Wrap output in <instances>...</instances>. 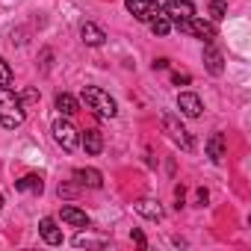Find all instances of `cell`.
Here are the masks:
<instances>
[{
    "label": "cell",
    "mask_w": 251,
    "mask_h": 251,
    "mask_svg": "<svg viewBox=\"0 0 251 251\" xmlns=\"http://www.w3.org/2000/svg\"><path fill=\"white\" fill-rule=\"evenodd\" d=\"M133 207H136L139 216H145V219H151V222H160V219H163V207H160L154 198H139Z\"/></svg>",
    "instance_id": "cell-15"
},
{
    "label": "cell",
    "mask_w": 251,
    "mask_h": 251,
    "mask_svg": "<svg viewBox=\"0 0 251 251\" xmlns=\"http://www.w3.org/2000/svg\"><path fill=\"white\" fill-rule=\"evenodd\" d=\"M59 195H62V198H71V195H77V186H68V183H59Z\"/></svg>",
    "instance_id": "cell-26"
},
{
    "label": "cell",
    "mask_w": 251,
    "mask_h": 251,
    "mask_svg": "<svg viewBox=\"0 0 251 251\" xmlns=\"http://www.w3.org/2000/svg\"><path fill=\"white\" fill-rule=\"evenodd\" d=\"M80 145H83V151H86L89 157H98V154L103 151V136H100V130H83V133H80Z\"/></svg>",
    "instance_id": "cell-11"
},
{
    "label": "cell",
    "mask_w": 251,
    "mask_h": 251,
    "mask_svg": "<svg viewBox=\"0 0 251 251\" xmlns=\"http://www.w3.org/2000/svg\"><path fill=\"white\" fill-rule=\"evenodd\" d=\"M24 118H27V109L21 103V95H15L9 86H0V127L15 130L24 124Z\"/></svg>",
    "instance_id": "cell-1"
},
{
    "label": "cell",
    "mask_w": 251,
    "mask_h": 251,
    "mask_svg": "<svg viewBox=\"0 0 251 251\" xmlns=\"http://www.w3.org/2000/svg\"><path fill=\"white\" fill-rule=\"evenodd\" d=\"M74 245H77V248H83V245H86V248H103V242H100V239H89V236H83V233H80V236H74Z\"/></svg>",
    "instance_id": "cell-22"
},
{
    "label": "cell",
    "mask_w": 251,
    "mask_h": 251,
    "mask_svg": "<svg viewBox=\"0 0 251 251\" xmlns=\"http://www.w3.org/2000/svg\"><path fill=\"white\" fill-rule=\"evenodd\" d=\"M175 27L180 30V33H186V36H198V39H204V42H213L216 39V27L210 24V21H201V18H183V21H175Z\"/></svg>",
    "instance_id": "cell-5"
},
{
    "label": "cell",
    "mask_w": 251,
    "mask_h": 251,
    "mask_svg": "<svg viewBox=\"0 0 251 251\" xmlns=\"http://www.w3.org/2000/svg\"><path fill=\"white\" fill-rule=\"evenodd\" d=\"M53 106H56V109H59V115H65V118L77 112V100H74L68 92H59V95H56V100H53Z\"/></svg>",
    "instance_id": "cell-18"
},
{
    "label": "cell",
    "mask_w": 251,
    "mask_h": 251,
    "mask_svg": "<svg viewBox=\"0 0 251 251\" xmlns=\"http://www.w3.org/2000/svg\"><path fill=\"white\" fill-rule=\"evenodd\" d=\"M74 180H77V186H89V189L103 186V175L98 169H74Z\"/></svg>",
    "instance_id": "cell-12"
},
{
    "label": "cell",
    "mask_w": 251,
    "mask_h": 251,
    "mask_svg": "<svg viewBox=\"0 0 251 251\" xmlns=\"http://www.w3.org/2000/svg\"><path fill=\"white\" fill-rule=\"evenodd\" d=\"M36 100H39V92H36V89H27V92L21 95V103H24V109H27V106H33Z\"/></svg>",
    "instance_id": "cell-23"
},
{
    "label": "cell",
    "mask_w": 251,
    "mask_h": 251,
    "mask_svg": "<svg viewBox=\"0 0 251 251\" xmlns=\"http://www.w3.org/2000/svg\"><path fill=\"white\" fill-rule=\"evenodd\" d=\"M53 142L62 148V151H77V145H80V133H77V127H74V124L68 121V118H56L53 121Z\"/></svg>",
    "instance_id": "cell-4"
},
{
    "label": "cell",
    "mask_w": 251,
    "mask_h": 251,
    "mask_svg": "<svg viewBox=\"0 0 251 251\" xmlns=\"http://www.w3.org/2000/svg\"><path fill=\"white\" fill-rule=\"evenodd\" d=\"M225 15H227V3H225V0H210V18L222 21Z\"/></svg>",
    "instance_id": "cell-20"
},
{
    "label": "cell",
    "mask_w": 251,
    "mask_h": 251,
    "mask_svg": "<svg viewBox=\"0 0 251 251\" xmlns=\"http://www.w3.org/2000/svg\"><path fill=\"white\" fill-rule=\"evenodd\" d=\"M225 151H227V142H225V133H213L207 139V157L213 163H222L225 160Z\"/></svg>",
    "instance_id": "cell-14"
},
{
    "label": "cell",
    "mask_w": 251,
    "mask_h": 251,
    "mask_svg": "<svg viewBox=\"0 0 251 251\" xmlns=\"http://www.w3.org/2000/svg\"><path fill=\"white\" fill-rule=\"evenodd\" d=\"M163 15L175 24V21H183V18H192L195 15V3L192 0H169L163 6Z\"/></svg>",
    "instance_id": "cell-7"
},
{
    "label": "cell",
    "mask_w": 251,
    "mask_h": 251,
    "mask_svg": "<svg viewBox=\"0 0 251 251\" xmlns=\"http://www.w3.org/2000/svg\"><path fill=\"white\" fill-rule=\"evenodd\" d=\"M80 100L86 103V109H92L100 118H115L118 115V103L109 98V92H103L100 86H83Z\"/></svg>",
    "instance_id": "cell-2"
},
{
    "label": "cell",
    "mask_w": 251,
    "mask_h": 251,
    "mask_svg": "<svg viewBox=\"0 0 251 251\" xmlns=\"http://www.w3.org/2000/svg\"><path fill=\"white\" fill-rule=\"evenodd\" d=\"M127 12H130L136 21L148 24L151 18H157V15L163 12V6L157 3V0H127Z\"/></svg>",
    "instance_id": "cell-6"
},
{
    "label": "cell",
    "mask_w": 251,
    "mask_h": 251,
    "mask_svg": "<svg viewBox=\"0 0 251 251\" xmlns=\"http://www.w3.org/2000/svg\"><path fill=\"white\" fill-rule=\"evenodd\" d=\"M189 80H192L189 74H172V83H175V86H186Z\"/></svg>",
    "instance_id": "cell-27"
},
{
    "label": "cell",
    "mask_w": 251,
    "mask_h": 251,
    "mask_svg": "<svg viewBox=\"0 0 251 251\" xmlns=\"http://www.w3.org/2000/svg\"><path fill=\"white\" fill-rule=\"evenodd\" d=\"M207 201H210V192H207V189H198V192H195V204H198V207H207Z\"/></svg>",
    "instance_id": "cell-25"
},
{
    "label": "cell",
    "mask_w": 251,
    "mask_h": 251,
    "mask_svg": "<svg viewBox=\"0 0 251 251\" xmlns=\"http://www.w3.org/2000/svg\"><path fill=\"white\" fill-rule=\"evenodd\" d=\"M80 39L89 45V48H100L103 42H106V33L98 27V24H92V21H86L83 27H80Z\"/></svg>",
    "instance_id": "cell-13"
},
{
    "label": "cell",
    "mask_w": 251,
    "mask_h": 251,
    "mask_svg": "<svg viewBox=\"0 0 251 251\" xmlns=\"http://www.w3.org/2000/svg\"><path fill=\"white\" fill-rule=\"evenodd\" d=\"M15 189H18V192H33V195H42L45 180H42V175H24V177H18V180H15Z\"/></svg>",
    "instance_id": "cell-16"
},
{
    "label": "cell",
    "mask_w": 251,
    "mask_h": 251,
    "mask_svg": "<svg viewBox=\"0 0 251 251\" xmlns=\"http://www.w3.org/2000/svg\"><path fill=\"white\" fill-rule=\"evenodd\" d=\"M39 233H42V239H45L48 245H62V227L56 225V219L45 216V219L39 222Z\"/></svg>",
    "instance_id": "cell-10"
},
{
    "label": "cell",
    "mask_w": 251,
    "mask_h": 251,
    "mask_svg": "<svg viewBox=\"0 0 251 251\" xmlns=\"http://www.w3.org/2000/svg\"><path fill=\"white\" fill-rule=\"evenodd\" d=\"M0 213H3V195H0Z\"/></svg>",
    "instance_id": "cell-28"
},
{
    "label": "cell",
    "mask_w": 251,
    "mask_h": 251,
    "mask_svg": "<svg viewBox=\"0 0 251 251\" xmlns=\"http://www.w3.org/2000/svg\"><path fill=\"white\" fill-rule=\"evenodd\" d=\"M148 27H151V33H154V36H169V30H172V21H169V18L160 12L157 18H151V21H148Z\"/></svg>",
    "instance_id": "cell-19"
},
{
    "label": "cell",
    "mask_w": 251,
    "mask_h": 251,
    "mask_svg": "<svg viewBox=\"0 0 251 251\" xmlns=\"http://www.w3.org/2000/svg\"><path fill=\"white\" fill-rule=\"evenodd\" d=\"M130 236H133V242H136L139 248H148V239H145V233H142L139 227H133V233H130Z\"/></svg>",
    "instance_id": "cell-24"
},
{
    "label": "cell",
    "mask_w": 251,
    "mask_h": 251,
    "mask_svg": "<svg viewBox=\"0 0 251 251\" xmlns=\"http://www.w3.org/2000/svg\"><path fill=\"white\" fill-rule=\"evenodd\" d=\"M12 83V68H9V62L0 56V86H9Z\"/></svg>",
    "instance_id": "cell-21"
},
{
    "label": "cell",
    "mask_w": 251,
    "mask_h": 251,
    "mask_svg": "<svg viewBox=\"0 0 251 251\" xmlns=\"http://www.w3.org/2000/svg\"><path fill=\"white\" fill-rule=\"evenodd\" d=\"M204 68H207L213 77H219V74L225 71V56H222V50H219L213 42H207V48H204Z\"/></svg>",
    "instance_id": "cell-8"
},
{
    "label": "cell",
    "mask_w": 251,
    "mask_h": 251,
    "mask_svg": "<svg viewBox=\"0 0 251 251\" xmlns=\"http://www.w3.org/2000/svg\"><path fill=\"white\" fill-rule=\"evenodd\" d=\"M163 130L169 133V139H172L180 151H186V154H192V151H195V139L189 136V130L183 127V124H180L172 112H163Z\"/></svg>",
    "instance_id": "cell-3"
},
{
    "label": "cell",
    "mask_w": 251,
    "mask_h": 251,
    "mask_svg": "<svg viewBox=\"0 0 251 251\" xmlns=\"http://www.w3.org/2000/svg\"><path fill=\"white\" fill-rule=\"evenodd\" d=\"M62 222L71 225V227H89L92 225V219L83 210H77V207H62Z\"/></svg>",
    "instance_id": "cell-17"
},
{
    "label": "cell",
    "mask_w": 251,
    "mask_h": 251,
    "mask_svg": "<svg viewBox=\"0 0 251 251\" xmlns=\"http://www.w3.org/2000/svg\"><path fill=\"white\" fill-rule=\"evenodd\" d=\"M177 106H180V112H183L186 118H198L201 109H204V103H201V98H198L195 92H180V95H177Z\"/></svg>",
    "instance_id": "cell-9"
}]
</instances>
